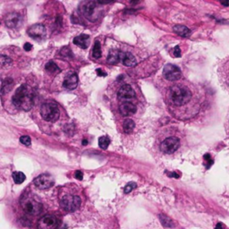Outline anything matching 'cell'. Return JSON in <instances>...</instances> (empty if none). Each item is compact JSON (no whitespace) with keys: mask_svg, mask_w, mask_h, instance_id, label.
Returning <instances> with one entry per match:
<instances>
[{"mask_svg":"<svg viewBox=\"0 0 229 229\" xmlns=\"http://www.w3.org/2000/svg\"><path fill=\"white\" fill-rule=\"evenodd\" d=\"M121 61L125 66H128V67L134 66L137 63L135 57L128 52H121Z\"/></svg>","mask_w":229,"mask_h":229,"instance_id":"obj_15","label":"cell"},{"mask_svg":"<svg viewBox=\"0 0 229 229\" xmlns=\"http://www.w3.org/2000/svg\"><path fill=\"white\" fill-rule=\"evenodd\" d=\"M117 98L119 100L123 102H129V100L135 98V91L130 85L125 84L119 89L117 93Z\"/></svg>","mask_w":229,"mask_h":229,"instance_id":"obj_11","label":"cell"},{"mask_svg":"<svg viewBox=\"0 0 229 229\" xmlns=\"http://www.w3.org/2000/svg\"><path fill=\"white\" fill-rule=\"evenodd\" d=\"M45 68H46V70H47L48 72H50V73H59V72H60L59 67L57 66V65H56L54 62H52V61L48 62V63L46 64Z\"/></svg>","mask_w":229,"mask_h":229,"instance_id":"obj_25","label":"cell"},{"mask_svg":"<svg viewBox=\"0 0 229 229\" xmlns=\"http://www.w3.org/2000/svg\"><path fill=\"white\" fill-rule=\"evenodd\" d=\"M174 31L176 34H178L181 37L186 38L191 35V30L184 25H175L174 26Z\"/></svg>","mask_w":229,"mask_h":229,"instance_id":"obj_19","label":"cell"},{"mask_svg":"<svg viewBox=\"0 0 229 229\" xmlns=\"http://www.w3.org/2000/svg\"><path fill=\"white\" fill-rule=\"evenodd\" d=\"M180 146V141L176 137H168L160 144V150L167 154H171L177 150Z\"/></svg>","mask_w":229,"mask_h":229,"instance_id":"obj_7","label":"cell"},{"mask_svg":"<svg viewBox=\"0 0 229 229\" xmlns=\"http://www.w3.org/2000/svg\"><path fill=\"white\" fill-rule=\"evenodd\" d=\"M92 56L94 58H100L101 56V46L100 41H95V45L92 50Z\"/></svg>","mask_w":229,"mask_h":229,"instance_id":"obj_24","label":"cell"},{"mask_svg":"<svg viewBox=\"0 0 229 229\" xmlns=\"http://www.w3.org/2000/svg\"><path fill=\"white\" fill-rule=\"evenodd\" d=\"M55 183V180L53 176L49 174H42L36 177L34 180V184L37 188L40 190H46L52 187Z\"/></svg>","mask_w":229,"mask_h":229,"instance_id":"obj_8","label":"cell"},{"mask_svg":"<svg viewBox=\"0 0 229 229\" xmlns=\"http://www.w3.org/2000/svg\"><path fill=\"white\" fill-rule=\"evenodd\" d=\"M40 115L47 122H55L59 117V109L54 102H46L40 108Z\"/></svg>","mask_w":229,"mask_h":229,"instance_id":"obj_3","label":"cell"},{"mask_svg":"<svg viewBox=\"0 0 229 229\" xmlns=\"http://www.w3.org/2000/svg\"><path fill=\"white\" fill-rule=\"evenodd\" d=\"M21 22V16L19 14L12 13L9 14L6 18V24L9 28H15Z\"/></svg>","mask_w":229,"mask_h":229,"instance_id":"obj_16","label":"cell"},{"mask_svg":"<svg viewBox=\"0 0 229 229\" xmlns=\"http://www.w3.org/2000/svg\"><path fill=\"white\" fill-rule=\"evenodd\" d=\"M136 186H137V184H136L135 183H134V182H131V183H127V184L125 185L124 189V193H129V192H131L134 189L136 188Z\"/></svg>","mask_w":229,"mask_h":229,"instance_id":"obj_27","label":"cell"},{"mask_svg":"<svg viewBox=\"0 0 229 229\" xmlns=\"http://www.w3.org/2000/svg\"><path fill=\"white\" fill-rule=\"evenodd\" d=\"M169 98L171 102L176 106H183L191 99V92L188 87L184 85H174L169 91Z\"/></svg>","mask_w":229,"mask_h":229,"instance_id":"obj_2","label":"cell"},{"mask_svg":"<svg viewBox=\"0 0 229 229\" xmlns=\"http://www.w3.org/2000/svg\"><path fill=\"white\" fill-rule=\"evenodd\" d=\"M109 143H110V139L108 136H101L99 139V145L103 150L108 149V147L109 146Z\"/></svg>","mask_w":229,"mask_h":229,"instance_id":"obj_26","label":"cell"},{"mask_svg":"<svg viewBox=\"0 0 229 229\" xmlns=\"http://www.w3.org/2000/svg\"><path fill=\"white\" fill-rule=\"evenodd\" d=\"M172 53H173V56H174L175 57H180V56H181V49H180L179 46H176V47L173 48Z\"/></svg>","mask_w":229,"mask_h":229,"instance_id":"obj_30","label":"cell"},{"mask_svg":"<svg viewBox=\"0 0 229 229\" xmlns=\"http://www.w3.org/2000/svg\"><path fill=\"white\" fill-rule=\"evenodd\" d=\"M204 160L206 161L205 165H206V168L209 169L212 165H213V159L211 158V156L209 154H205L204 155Z\"/></svg>","mask_w":229,"mask_h":229,"instance_id":"obj_28","label":"cell"},{"mask_svg":"<svg viewBox=\"0 0 229 229\" xmlns=\"http://www.w3.org/2000/svg\"><path fill=\"white\" fill-rule=\"evenodd\" d=\"M123 127H124V131L126 133V134H129L131 132H133V130L134 129L135 127V124L134 122L132 120V119H126L124 122V124H123Z\"/></svg>","mask_w":229,"mask_h":229,"instance_id":"obj_21","label":"cell"},{"mask_svg":"<svg viewBox=\"0 0 229 229\" xmlns=\"http://www.w3.org/2000/svg\"><path fill=\"white\" fill-rule=\"evenodd\" d=\"M13 103L15 107L28 111L33 104V93L28 85L20 86L13 96Z\"/></svg>","mask_w":229,"mask_h":229,"instance_id":"obj_1","label":"cell"},{"mask_svg":"<svg viewBox=\"0 0 229 229\" xmlns=\"http://www.w3.org/2000/svg\"><path fill=\"white\" fill-rule=\"evenodd\" d=\"M23 48H24V50H26V51H30V50L32 49V45H31L30 43H25L24 46H23Z\"/></svg>","mask_w":229,"mask_h":229,"instance_id":"obj_33","label":"cell"},{"mask_svg":"<svg viewBox=\"0 0 229 229\" xmlns=\"http://www.w3.org/2000/svg\"><path fill=\"white\" fill-rule=\"evenodd\" d=\"M74 43L80 48L86 49L90 45V36L87 34H81L74 39Z\"/></svg>","mask_w":229,"mask_h":229,"instance_id":"obj_17","label":"cell"},{"mask_svg":"<svg viewBox=\"0 0 229 229\" xmlns=\"http://www.w3.org/2000/svg\"><path fill=\"white\" fill-rule=\"evenodd\" d=\"M75 178L76 179H78V180H82V178H83V174H82V171H76L75 172Z\"/></svg>","mask_w":229,"mask_h":229,"instance_id":"obj_32","label":"cell"},{"mask_svg":"<svg viewBox=\"0 0 229 229\" xmlns=\"http://www.w3.org/2000/svg\"><path fill=\"white\" fill-rule=\"evenodd\" d=\"M136 106L132 102H123L119 107V112L124 116H133L136 113Z\"/></svg>","mask_w":229,"mask_h":229,"instance_id":"obj_13","label":"cell"},{"mask_svg":"<svg viewBox=\"0 0 229 229\" xmlns=\"http://www.w3.org/2000/svg\"><path fill=\"white\" fill-rule=\"evenodd\" d=\"M8 63H11V59L8 58V57H7V56H1V64H2V65H6V64H7Z\"/></svg>","mask_w":229,"mask_h":229,"instance_id":"obj_31","label":"cell"},{"mask_svg":"<svg viewBox=\"0 0 229 229\" xmlns=\"http://www.w3.org/2000/svg\"><path fill=\"white\" fill-rule=\"evenodd\" d=\"M60 205L67 212H74L81 206V199L76 195H65L62 198Z\"/></svg>","mask_w":229,"mask_h":229,"instance_id":"obj_5","label":"cell"},{"mask_svg":"<svg viewBox=\"0 0 229 229\" xmlns=\"http://www.w3.org/2000/svg\"><path fill=\"white\" fill-rule=\"evenodd\" d=\"M97 74H98V75H100V76H106L107 75V74L104 73V71L101 70V69H97Z\"/></svg>","mask_w":229,"mask_h":229,"instance_id":"obj_35","label":"cell"},{"mask_svg":"<svg viewBox=\"0 0 229 229\" xmlns=\"http://www.w3.org/2000/svg\"><path fill=\"white\" fill-rule=\"evenodd\" d=\"M87 143H88L87 140H86V141H85V140H83V141H82V144H83V145H87Z\"/></svg>","mask_w":229,"mask_h":229,"instance_id":"obj_38","label":"cell"},{"mask_svg":"<svg viewBox=\"0 0 229 229\" xmlns=\"http://www.w3.org/2000/svg\"><path fill=\"white\" fill-rule=\"evenodd\" d=\"M108 63L110 64H117L119 61H121V51L118 50H110L108 56Z\"/></svg>","mask_w":229,"mask_h":229,"instance_id":"obj_18","label":"cell"},{"mask_svg":"<svg viewBox=\"0 0 229 229\" xmlns=\"http://www.w3.org/2000/svg\"><path fill=\"white\" fill-rule=\"evenodd\" d=\"M59 221L53 215H45L38 222L39 229H56L58 226Z\"/></svg>","mask_w":229,"mask_h":229,"instance_id":"obj_9","label":"cell"},{"mask_svg":"<svg viewBox=\"0 0 229 229\" xmlns=\"http://www.w3.org/2000/svg\"><path fill=\"white\" fill-rule=\"evenodd\" d=\"M163 75L168 81H176L181 78V70L178 66L175 64H168L164 67L163 70Z\"/></svg>","mask_w":229,"mask_h":229,"instance_id":"obj_10","label":"cell"},{"mask_svg":"<svg viewBox=\"0 0 229 229\" xmlns=\"http://www.w3.org/2000/svg\"><path fill=\"white\" fill-rule=\"evenodd\" d=\"M27 32H28L29 36L34 40H42L47 34V30H46L45 26L42 24H40V23L30 26Z\"/></svg>","mask_w":229,"mask_h":229,"instance_id":"obj_12","label":"cell"},{"mask_svg":"<svg viewBox=\"0 0 229 229\" xmlns=\"http://www.w3.org/2000/svg\"><path fill=\"white\" fill-rule=\"evenodd\" d=\"M13 179H14V182L16 184H21V183H22L25 181L26 176H25V175L22 172L16 171V172L13 173Z\"/></svg>","mask_w":229,"mask_h":229,"instance_id":"obj_22","label":"cell"},{"mask_svg":"<svg viewBox=\"0 0 229 229\" xmlns=\"http://www.w3.org/2000/svg\"><path fill=\"white\" fill-rule=\"evenodd\" d=\"M14 84V81L12 78H7L6 80H4L2 82V87H1V92L2 94H5L6 92H8Z\"/></svg>","mask_w":229,"mask_h":229,"instance_id":"obj_20","label":"cell"},{"mask_svg":"<svg viewBox=\"0 0 229 229\" xmlns=\"http://www.w3.org/2000/svg\"><path fill=\"white\" fill-rule=\"evenodd\" d=\"M159 220H160L161 224L166 227H172L174 225V223L171 220V218H169L168 216H166L164 214L159 215Z\"/></svg>","mask_w":229,"mask_h":229,"instance_id":"obj_23","label":"cell"},{"mask_svg":"<svg viewBox=\"0 0 229 229\" xmlns=\"http://www.w3.org/2000/svg\"><path fill=\"white\" fill-rule=\"evenodd\" d=\"M221 4H222L223 6H225V7H228V6H229V2H228V1H226V2H221Z\"/></svg>","mask_w":229,"mask_h":229,"instance_id":"obj_37","label":"cell"},{"mask_svg":"<svg viewBox=\"0 0 229 229\" xmlns=\"http://www.w3.org/2000/svg\"><path fill=\"white\" fill-rule=\"evenodd\" d=\"M168 176L170 177H175V178H179L180 177V174H177L176 172H172L168 174Z\"/></svg>","mask_w":229,"mask_h":229,"instance_id":"obj_34","label":"cell"},{"mask_svg":"<svg viewBox=\"0 0 229 229\" xmlns=\"http://www.w3.org/2000/svg\"><path fill=\"white\" fill-rule=\"evenodd\" d=\"M224 228H225V226L222 223H217V225L216 226V229H224Z\"/></svg>","mask_w":229,"mask_h":229,"instance_id":"obj_36","label":"cell"},{"mask_svg":"<svg viewBox=\"0 0 229 229\" xmlns=\"http://www.w3.org/2000/svg\"><path fill=\"white\" fill-rule=\"evenodd\" d=\"M78 84V76L75 73L68 74L64 81V86L67 90H74Z\"/></svg>","mask_w":229,"mask_h":229,"instance_id":"obj_14","label":"cell"},{"mask_svg":"<svg viewBox=\"0 0 229 229\" xmlns=\"http://www.w3.org/2000/svg\"><path fill=\"white\" fill-rule=\"evenodd\" d=\"M97 3L93 2V1H87V2H82L81 7H80V10L82 13V14L88 18L90 21H95L96 18L94 17L95 15H97L99 17V15L96 14H97Z\"/></svg>","mask_w":229,"mask_h":229,"instance_id":"obj_6","label":"cell"},{"mask_svg":"<svg viewBox=\"0 0 229 229\" xmlns=\"http://www.w3.org/2000/svg\"><path fill=\"white\" fill-rule=\"evenodd\" d=\"M22 207L23 210L31 216H37L41 213L43 209L42 204L31 197H25L22 201Z\"/></svg>","mask_w":229,"mask_h":229,"instance_id":"obj_4","label":"cell"},{"mask_svg":"<svg viewBox=\"0 0 229 229\" xmlns=\"http://www.w3.org/2000/svg\"><path fill=\"white\" fill-rule=\"evenodd\" d=\"M20 142H21L22 144L25 145V146H30V143H31V140H30V138L29 136L23 135V136H22V137L20 138Z\"/></svg>","mask_w":229,"mask_h":229,"instance_id":"obj_29","label":"cell"}]
</instances>
